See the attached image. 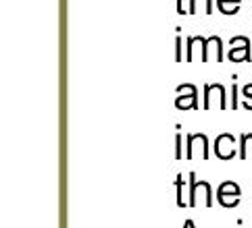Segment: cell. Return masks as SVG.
<instances>
[{
  "label": "cell",
  "mask_w": 252,
  "mask_h": 228,
  "mask_svg": "<svg viewBox=\"0 0 252 228\" xmlns=\"http://www.w3.org/2000/svg\"><path fill=\"white\" fill-rule=\"evenodd\" d=\"M175 158L177 160L186 158V153L182 152V135H175Z\"/></svg>",
  "instance_id": "cell-16"
},
{
  "label": "cell",
  "mask_w": 252,
  "mask_h": 228,
  "mask_svg": "<svg viewBox=\"0 0 252 228\" xmlns=\"http://www.w3.org/2000/svg\"><path fill=\"white\" fill-rule=\"evenodd\" d=\"M242 108H246V110H252V83H246L242 87Z\"/></svg>",
  "instance_id": "cell-12"
},
{
  "label": "cell",
  "mask_w": 252,
  "mask_h": 228,
  "mask_svg": "<svg viewBox=\"0 0 252 228\" xmlns=\"http://www.w3.org/2000/svg\"><path fill=\"white\" fill-rule=\"evenodd\" d=\"M206 52H209V60H211V52H215V60L217 62H223V42L221 38H217V35H213V38H209V42H206Z\"/></svg>",
  "instance_id": "cell-9"
},
{
  "label": "cell",
  "mask_w": 252,
  "mask_h": 228,
  "mask_svg": "<svg viewBox=\"0 0 252 228\" xmlns=\"http://www.w3.org/2000/svg\"><path fill=\"white\" fill-rule=\"evenodd\" d=\"M188 178H190V199H188L190 207H198V205L211 207L213 205L211 182L209 180H196V172H190Z\"/></svg>",
  "instance_id": "cell-1"
},
{
  "label": "cell",
  "mask_w": 252,
  "mask_h": 228,
  "mask_svg": "<svg viewBox=\"0 0 252 228\" xmlns=\"http://www.w3.org/2000/svg\"><path fill=\"white\" fill-rule=\"evenodd\" d=\"M229 52H227V58L231 62H250L252 60V54H250V40L246 35H233L229 40Z\"/></svg>",
  "instance_id": "cell-5"
},
{
  "label": "cell",
  "mask_w": 252,
  "mask_h": 228,
  "mask_svg": "<svg viewBox=\"0 0 252 228\" xmlns=\"http://www.w3.org/2000/svg\"><path fill=\"white\" fill-rule=\"evenodd\" d=\"M196 11H198V0H190V15H196ZM211 11H213V2L204 0V13L211 15Z\"/></svg>",
  "instance_id": "cell-14"
},
{
  "label": "cell",
  "mask_w": 252,
  "mask_h": 228,
  "mask_svg": "<svg viewBox=\"0 0 252 228\" xmlns=\"http://www.w3.org/2000/svg\"><path fill=\"white\" fill-rule=\"evenodd\" d=\"M238 91H240V87H238V85H231V102H229V108H231V110H238V108H240V102H238Z\"/></svg>",
  "instance_id": "cell-15"
},
{
  "label": "cell",
  "mask_w": 252,
  "mask_h": 228,
  "mask_svg": "<svg viewBox=\"0 0 252 228\" xmlns=\"http://www.w3.org/2000/svg\"><path fill=\"white\" fill-rule=\"evenodd\" d=\"M182 50H184V48H182V38H177V40H175V60H179V62L186 60L184 54H182Z\"/></svg>",
  "instance_id": "cell-17"
},
{
  "label": "cell",
  "mask_w": 252,
  "mask_h": 228,
  "mask_svg": "<svg viewBox=\"0 0 252 228\" xmlns=\"http://www.w3.org/2000/svg\"><path fill=\"white\" fill-rule=\"evenodd\" d=\"M184 228H196V224H194L192 220H186V224H184Z\"/></svg>",
  "instance_id": "cell-19"
},
{
  "label": "cell",
  "mask_w": 252,
  "mask_h": 228,
  "mask_svg": "<svg viewBox=\"0 0 252 228\" xmlns=\"http://www.w3.org/2000/svg\"><path fill=\"white\" fill-rule=\"evenodd\" d=\"M213 150H215V156H217L219 160H233V158H236V153H238V150H236V139H233L231 133L219 135L217 139H215Z\"/></svg>",
  "instance_id": "cell-7"
},
{
  "label": "cell",
  "mask_w": 252,
  "mask_h": 228,
  "mask_svg": "<svg viewBox=\"0 0 252 228\" xmlns=\"http://www.w3.org/2000/svg\"><path fill=\"white\" fill-rule=\"evenodd\" d=\"M177 11L182 13V15L186 13V8H184V2H182V0H177Z\"/></svg>",
  "instance_id": "cell-18"
},
{
  "label": "cell",
  "mask_w": 252,
  "mask_h": 228,
  "mask_svg": "<svg viewBox=\"0 0 252 228\" xmlns=\"http://www.w3.org/2000/svg\"><path fill=\"white\" fill-rule=\"evenodd\" d=\"M240 199H242V189L238 187V182H233V180H225L223 185L217 189V202L223 205V207H236L240 203Z\"/></svg>",
  "instance_id": "cell-6"
},
{
  "label": "cell",
  "mask_w": 252,
  "mask_h": 228,
  "mask_svg": "<svg viewBox=\"0 0 252 228\" xmlns=\"http://www.w3.org/2000/svg\"><path fill=\"white\" fill-rule=\"evenodd\" d=\"M202 108L204 110H225L229 108V102H227V94H225V87L221 83H206L204 85V102H202Z\"/></svg>",
  "instance_id": "cell-2"
},
{
  "label": "cell",
  "mask_w": 252,
  "mask_h": 228,
  "mask_svg": "<svg viewBox=\"0 0 252 228\" xmlns=\"http://www.w3.org/2000/svg\"><path fill=\"white\" fill-rule=\"evenodd\" d=\"M177 98H175V108L177 110H198L202 108L198 102V89L192 83H182L177 85Z\"/></svg>",
  "instance_id": "cell-3"
},
{
  "label": "cell",
  "mask_w": 252,
  "mask_h": 228,
  "mask_svg": "<svg viewBox=\"0 0 252 228\" xmlns=\"http://www.w3.org/2000/svg\"><path fill=\"white\" fill-rule=\"evenodd\" d=\"M186 158L188 160H209V139H206L204 133L188 135Z\"/></svg>",
  "instance_id": "cell-4"
},
{
  "label": "cell",
  "mask_w": 252,
  "mask_h": 228,
  "mask_svg": "<svg viewBox=\"0 0 252 228\" xmlns=\"http://www.w3.org/2000/svg\"><path fill=\"white\" fill-rule=\"evenodd\" d=\"M184 175H177V180H175V189H177V205L179 207H186L188 202L184 199Z\"/></svg>",
  "instance_id": "cell-11"
},
{
  "label": "cell",
  "mask_w": 252,
  "mask_h": 228,
  "mask_svg": "<svg viewBox=\"0 0 252 228\" xmlns=\"http://www.w3.org/2000/svg\"><path fill=\"white\" fill-rule=\"evenodd\" d=\"M206 38H202V35H196V38H190L188 40V56L186 60L192 62L194 60V54L200 52V62H209V52H206Z\"/></svg>",
  "instance_id": "cell-8"
},
{
  "label": "cell",
  "mask_w": 252,
  "mask_h": 228,
  "mask_svg": "<svg viewBox=\"0 0 252 228\" xmlns=\"http://www.w3.org/2000/svg\"><path fill=\"white\" fill-rule=\"evenodd\" d=\"M248 141H252V133H250V131H246L244 135L240 137V158H242V160H246V158H248V152H246Z\"/></svg>",
  "instance_id": "cell-13"
},
{
  "label": "cell",
  "mask_w": 252,
  "mask_h": 228,
  "mask_svg": "<svg viewBox=\"0 0 252 228\" xmlns=\"http://www.w3.org/2000/svg\"><path fill=\"white\" fill-rule=\"evenodd\" d=\"M240 4H242V0H217L221 15H236Z\"/></svg>",
  "instance_id": "cell-10"
}]
</instances>
